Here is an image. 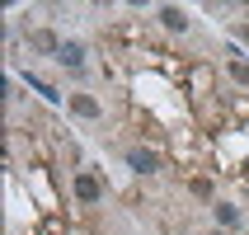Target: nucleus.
I'll list each match as a JSON object with an SVG mask.
<instances>
[{"label":"nucleus","mask_w":249,"mask_h":235,"mask_svg":"<svg viewBox=\"0 0 249 235\" xmlns=\"http://www.w3.org/2000/svg\"><path fill=\"white\" fill-rule=\"evenodd\" d=\"M127 165L137 169V174H155V169H160V155L146 151V146H132V151H127Z\"/></svg>","instance_id":"nucleus-2"},{"label":"nucleus","mask_w":249,"mask_h":235,"mask_svg":"<svg viewBox=\"0 0 249 235\" xmlns=\"http://www.w3.org/2000/svg\"><path fill=\"white\" fill-rule=\"evenodd\" d=\"M28 42H33L38 52H61V42H56L52 33H33V38H28Z\"/></svg>","instance_id":"nucleus-8"},{"label":"nucleus","mask_w":249,"mask_h":235,"mask_svg":"<svg viewBox=\"0 0 249 235\" xmlns=\"http://www.w3.org/2000/svg\"><path fill=\"white\" fill-rule=\"evenodd\" d=\"M75 198H80V202H89V207H94L99 198H104V183H99L94 174H89V169H80V174H75Z\"/></svg>","instance_id":"nucleus-1"},{"label":"nucleus","mask_w":249,"mask_h":235,"mask_svg":"<svg viewBox=\"0 0 249 235\" xmlns=\"http://www.w3.org/2000/svg\"><path fill=\"white\" fill-rule=\"evenodd\" d=\"M216 221H221V226H240V207H231V202H216Z\"/></svg>","instance_id":"nucleus-7"},{"label":"nucleus","mask_w":249,"mask_h":235,"mask_svg":"<svg viewBox=\"0 0 249 235\" xmlns=\"http://www.w3.org/2000/svg\"><path fill=\"white\" fill-rule=\"evenodd\" d=\"M71 113L94 123V118H99V99H89V94H71Z\"/></svg>","instance_id":"nucleus-4"},{"label":"nucleus","mask_w":249,"mask_h":235,"mask_svg":"<svg viewBox=\"0 0 249 235\" xmlns=\"http://www.w3.org/2000/svg\"><path fill=\"white\" fill-rule=\"evenodd\" d=\"M160 24H165L169 33H183V28H188V14H183L179 5H165V10H160Z\"/></svg>","instance_id":"nucleus-5"},{"label":"nucleus","mask_w":249,"mask_h":235,"mask_svg":"<svg viewBox=\"0 0 249 235\" xmlns=\"http://www.w3.org/2000/svg\"><path fill=\"white\" fill-rule=\"evenodd\" d=\"M231 75H235V85H249V61L231 47Z\"/></svg>","instance_id":"nucleus-6"},{"label":"nucleus","mask_w":249,"mask_h":235,"mask_svg":"<svg viewBox=\"0 0 249 235\" xmlns=\"http://www.w3.org/2000/svg\"><path fill=\"white\" fill-rule=\"evenodd\" d=\"M56 61H61V66H71V71H80V66H85V47H80V42H61Z\"/></svg>","instance_id":"nucleus-3"}]
</instances>
